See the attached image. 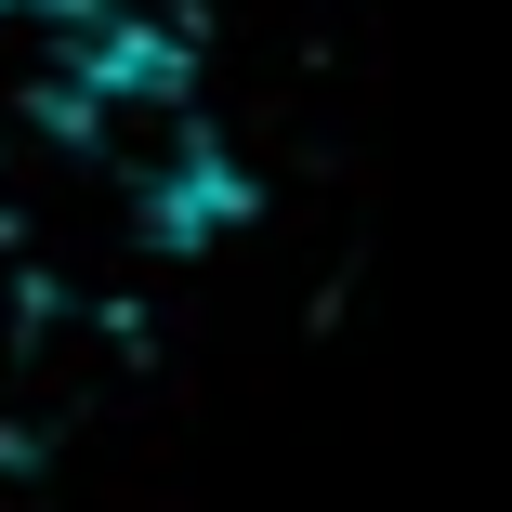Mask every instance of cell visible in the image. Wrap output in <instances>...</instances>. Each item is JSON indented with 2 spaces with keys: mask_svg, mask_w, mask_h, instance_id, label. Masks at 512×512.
<instances>
[{
  "mask_svg": "<svg viewBox=\"0 0 512 512\" xmlns=\"http://www.w3.org/2000/svg\"><path fill=\"white\" fill-rule=\"evenodd\" d=\"M27 14H40V0H0V27H27Z\"/></svg>",
  "mask_w": 512,
  "mask_h": 512,
  "instance_id": "obj_1",
  "label": "cell"
}]
</instances>
